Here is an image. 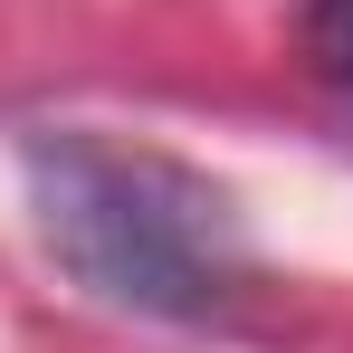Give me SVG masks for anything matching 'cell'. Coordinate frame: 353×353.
Instances as JSON below:
<instances>
[{
  "label": "cell",
  "instance_id": "obj_1",
  "mask_svg": "<svg viewBox=\"0 0 353 353\" xmlns=\"http://www.w3.org/2000/svg\"><path fill=\"white\" fill-rule=\"evenodd\" d=\"M29 210L58 268L134 315H210L239 296V210L210 181L105 134H39L29 143Z\"/></svg>",
  "mask_w": 353,
  "mask_h": 353
},
{
  "label": "cell",
  "instance_id": "obj_2",
  "mask_svg": "<svg viewBox=\"0 0 353 353\" xmlns=\"http://www.w3.org/2000/svg\"><path fill=\"white\" fill-rule=\"evenodd\" d=\"M305 58L353 96V0H315V10H305Z\"/></svg>",
  "mask_w": 353,
  "mask_h": 353
}]
</instances>
